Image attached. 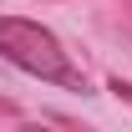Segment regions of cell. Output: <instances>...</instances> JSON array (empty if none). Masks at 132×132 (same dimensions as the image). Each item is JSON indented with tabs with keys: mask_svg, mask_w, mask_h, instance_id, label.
Wrapping results in <instances>:
<instances>
[{
	"mask_svg": "<svg viewBox=\"0 0 132 132\" xmlns=\"http://www.w3.org/2000/svg\"><path fill=\"white\" fill-rule=\"evenodd\" d=\"M0 56L20 71H31L41 81H61L71 92H86L81 86V71H71L61 41L41 26V20H20V15H0Z\"/></svg>",
	"mask_w": 132,
	"mask_h": 132,
	"instance_id": "obj_1",
	"label": "cell"
},
{
	"mask_svg": "<svg viewBox=\"0 0 132 132\" xmlns=\"http://www.w3.org/2000/svg\"><path fill=\"white\" fill-rule=\"evenodd\" d=\"M15 112H20L15 102H10V97H0V117H15Z\"/></svg>",
	"mask_w": 132,
	"mask_h": 132,
	"instance_id": "obj_3",
	"label": "cell"
},
{
	"mask_svg": "<svg viewBox=\"0 0 132 132\" xmlns=\"http://www.w3.org/2000/svg\"><path fill=\"white\" fill-rule=\"evenodd\" d=\"M127 31H132V10H127Z\"/></svg>",
	"mask_w": 132,
	"mask_h": 132,
	"instance_id": "obj_4",
	"label": "cell"
},
{
	"mask_svg": "<svg viewBox=\"0 0 132 132\" xmlns=\"http://www.w3.org/2000/svg\"><path fill=\"white\" fill-rule=\"evenodd\" d=\"M107 92H117L122 102H132V81H122V76H112V81H107Z\"/></svg>",
	"mask_w": 132,
	"mask_h": 132,
	"instance_id": "obj_2",
	"label": "cell"
}]
</instances>
